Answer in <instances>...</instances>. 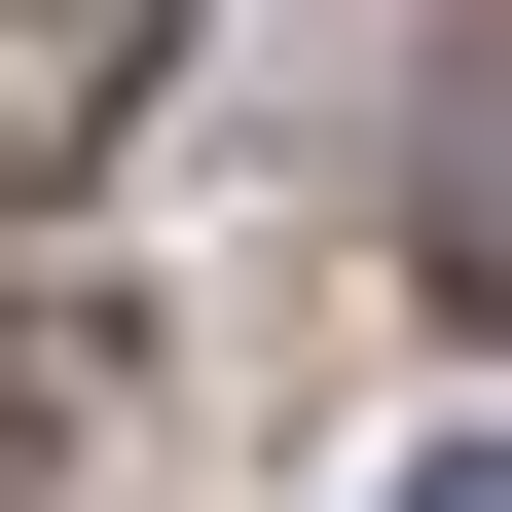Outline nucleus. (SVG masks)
Returning a JSON list of instances; mask_svg holds the SVG:
<instances>
[{"instance_id":"obj_1","label":"nucleus","mask_w":512,"mask_h":512,"mask_svg":"<svg viewBox=\"0 0 512 512\" xmlns=\"http://www.w3.org/2000/svg\"><path fill=\"white\" fill-rule=\"evenodd\" d=\"M147 37H183V0H0V220H37L110 110H147Z\"/></svg>"},{"instance_id":"obj_2","label":"nucleus","mask_w":512,"mask_h":512,"mask_svg":"<svg viewBox=\"0 0 512 512\" xmlns=\"http://www.w3.org/2000/svg\"><path fill=\"white\" fill-rule=\"evenodd\" d=\"M403 512H512V439H403Z\"/></svg>"}]
</instances>
